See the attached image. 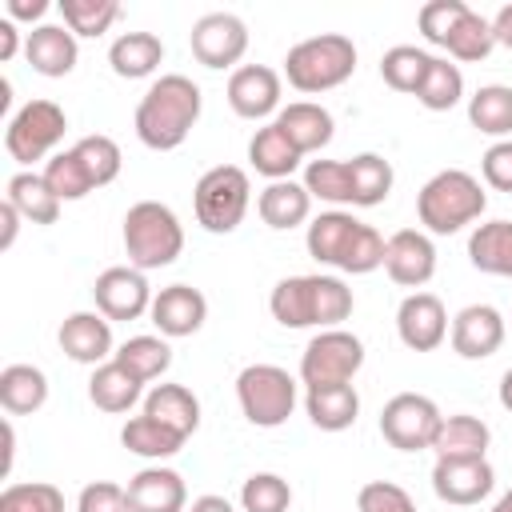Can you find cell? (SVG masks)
<instances>
[{
	"mask_svg": "<svg viewBox=\"0 0 512 512\" xmlns=\"http://www.w3.org/2000/svg\"><path fill=\"white\" fill-rule=\"evenodd\" d=\"M204 108L200 84H192L180 72H164L160 80H152V88L140 96L136 104V136L144 148L152 152H172L188 140V132L196 128Z\"/></svg>",
	"mask_w": 512,
	"mask_h": 512,
	"instance_id": "cell-1",
	"label": "cell"
},
{
	"mask_svg": "<svg viewBox=\"0 0 512 512\" xmlns=\"http://www.w3.org/2000/svg\"><path fill=\"white\" fill-rule=\"evenodd\" d=\"M352 304V288L340 276H284L268 296L276 324L320 332L340 328V320L352 316Z\"/></svg>",
	"mask_w": 512,
	"mask_h": 512,
	"instance_id": "cell-2",
	"label": "cell"
},
{
	"mask_svg": "<svg viewBox=\"0 0 512 512\" xmlns=\"http://www.w3.org/2000/svg\"><path fill=\"white\" fill-rule=\"evenodd\" d=\"M308 256L328 264V268H340V272H352V276H364V272H376L384 264V236L356 220L352 212H320L312 224H308Z\"/></svg>",
	"mask_w": 512,
	"mask_h": 512,
	"instance_id": "cell-3",
	"label": "cell"
},
{
	"mask_svg": "<svg viewBox=\"0 0 512 512\" xmlns=\"http://www.w3.org/2000/svg\"><path fill=\"white\" fill-rule=\"evenodd\" d=\"M484 208H488V196H484L480 180H476L472 172H464V168H444V172H436V176L420 188V196H416V216H420V224H424L428 232H436V236L460 232L464 224L480 220Z\"/></svg>",
	"mask_w": 512,
	"mask_h": 512,
	"instance_id": "cell-4",
	"label": "cell"
},
{
	"mask_svg": "<svg viewBox=\"0 0 512 512\" xmlns=\"http://www.w3.org/2000/svg\"><path fill=\"white\" fill-rule=\"evenodd\" d=\"M356 72V44L340 32H320L288 48L284 56V76L296 92H328L340 88Z\"/></svg>",
	"mask_w": 512,
	"mask_h": 512,
	"instance_id": "cell-5",
	"label": "cell"
},
{
	"mask_svg": "<svg viewBox=\"0 0 512 512\" xmlns=\"http://www.w3.org/2000/svg\"><path fill=\"white\" fill-rule=\"evenodd\" d=\"M124 252L140 272L168 268L184 252V228L176 212L160 200H136L124 212Z\"/></svg>",
	"mask_w": 512,
	"mask_h": 512,
	"instance_id": "cell-6",
	"label": "cell"
},
{
	"mask_svg": "<svg viewBox=\"0 0 512 512\" xmlns=\"http://www.w3.org/2000/svg\"><path fill=\"white\" fill-rule=\"evenodd\" d=\"M248 204H252V184H248V172L236 164H216L196 180L192 208L204 232H216V236L236 232Z\"/></svg>",
	"mask_w": 512,
	"mask_h": 512,
	"instance_id": "cell-7",
	"label": "cell"
},
{
	"mask_svg": "<svg viewBox=\"0 0 512 512\" xmlns=\"http://www.w3.org/2000/svg\"><path fill=\"white\" fill-rule=\"evenodd\" d=\"M236 400L248 424L280 428L296 408V380L280 364H248L236 376Z\"/></svg>",
	"mask_w": 512,
	"mask_h": 512,
	"instance_id": "cell-8",
	"label": "cell"
},
{
	"mask_svg": "<svg viewBox=\"0 0 512 512\" xmlns=\"http://www.w3.org/2000/svg\"><path fill=\"white\" fill-rule=\"evenodd\" d=\"M68 116L56 100H28L4 128V148L16 164H32L44 156H56L52 148L64 140Z\"/></svg>",
	"mask_w": 512,
	"mask_h": 512,
	"instance_id": "cell-9",
	"label": "cell"
},
{
	"mask_svg": "<svg viewBox=\"0 0 512 512\" xmlns=\"http://www.w3.org/2000/svg\"><path fill=\"white\" fill-rule=\"evenodd\" d=\"M364 368V344L360 336L344 328H324L308 340L300 356V380L304 388H328V384H352V376Z\"/></svg>",
	"mask_w": 512,
	"mask_h": 512,
	"instance_id": "cell-10",
	"label": "cell"
},
{
	"mask_svg": "<svg viewBox=\"0 0 512 512\" xmlns=\"http://www.w3.org/2000/svg\"><path fill=\"white\" fill-rule=\"evenodd\" d=\"M440 420L444 416H440L436 400H428L420 392H396L380 412V436L400 452H420V448H432Z\"/></svg>",
	"mask_w": 512,
	"mask_h": 512,
	"instance_id": "cell-11",
	"label": "cell"
},
{
	"mask_svg": "<svg viewBox=\"0 0 512 512\" xmlns=\"http://www.w3.org/2000/svg\"><path fill=\"white\" fill-rule=\"evenodd\" d=\"M188 44L204 68H232L248 52V28L236 12H208L192 24Z\"/></svg>",
	"mask_w": 512,
	"mask_h": 512,
	"instance_id": "cell-12",
	"label": "cell"
},
{
	"mask_svg": "<svg viewBox=\"0 0 512 512\" xmlns=\"http://www.w3.org/2000/svg\"><path fill=\"white\" fill-rule=\"evenodd\" d=\"M92 300H96V312L108 320H140L144 312H152V288L144 272L128 264L104 268L92 284Z\"/></svg>",
	"mask_w": 512,
	"mask_h": 512,
	"instance_id": "cell-13",
	"label": "cell"
},
{
	"mask_svg": "<svg viewBox=\"0 0 512 512\" xmlns=\"http://www.w3.org/2000/svg\"><path fill=\"white\" fill-rule=\"evenodd\" d=\"M384 272L392 276V284L400 288H420L432 280L436 272V248L424 232L416 228H400L384 240Z\"/></svg>",
	"mask_w": 512,
	"mask_h": 512,
	"instance_id": "cell-14",
	"label": "cell"
},
{
	"mask_svg": "<svg viewBox=\"0 0 512 512\" xmlns=\"http://www.w3.org/2000/svg\"><path fill=\"white\" fill-rule=\"evenodd\" d=\"M396 332H400L404 348H412V352L440 348L444 336H448V312H444L440 296H432V292L404 296L400 308H396Z\"/></svg>",
	"mask_w": 512,
	"mask_h": 512,
	"instance_id": "cell-15",
	"label": "cell"
},
{
	"mask_svg": "<svg viewBox=\"0 0 512 512\" xmlns=\"http://www.w3.org/2000/svg\"><path fill=\"white\" fill-rule=\"evenodd\" d=\"M228 104L244 120H264L280 108V72L268 64H240L228 76Z\"/></svg>",
	"mask_w": 512,
	"mask_h": 512,
	"instance_id": "cell-16",
	"label": "cell"
},
{
	"mask_svg": "<svg viewBox=\"0 0 512 512\" xmlns=\"http://www.w3.org/2000/svg\"><path fill=\"white\" fill-rule=\"evenodd\" d=\"M148 316L160 328V336L180 340V336L200 332V324L208 320V300L192 284H168V288H160L152 296V312Z\"/></svg>",
	"mask_w": 512,
	"mask_h": 512,
	"instance_id": "cell-17",
	"label": "cell"
},
{
	"mask_svg": "<svg viewBox=\"0 0 512 512\" xmlns=\"http://www.w3.org/2000/svg\"><path fill=\"white\" fill-rule=\"evenodd\" d=\"M496 488V472L488 460H436L432 468V492L444 504H480Z\"/></svg>",
	"mask_w": 512,
	"mask_h": 512,
	"instance_id": "cell-18",
	"label": "cell"
},
{
	"mask_svg": "<svg viewBox=\"0 0 512 512\" xmlns=\"http://www.w3.org/2000/svg\"><path fill=\"white\" fill-rule=\"evenodd\" d=\"M504 316L492 304H468L452 320V352L464 360H488L504 344Z\"/></svg>",
	"mask_w": 512,
	"mask_h": 512,
	"instance_id": "cell-19",
	"label": "cell"
},
{
	"mask_svg": "<svg viewBox=\"0 0 512 512\" xmlns=\"http://www.w3.org/2000/svg\"><path fill=\"white\" fill-rule=\"evenodd\" d=\"M56 340H60L64 356L76 360V364L100 368V364H108V360L116 356V352H112V320L100 316V312H72V316L60 324Z\"/></svg>",
	"mask_w": 512,
	"mask_h": 512,
	"instance_id": "cell-20",
	"label": "cell"
},
{
	"mask_svg": "<svg viewBox=\"0 0 512 512\" xmlns=\"http://www.w3.org/2000/svg\"><path fill=\"white\" fill-rule=\"evenodd\" d=\"M128 512H188L184 476L172 468H140L128 480Z\"/></svg>",
	"mask_w": 512,
	"mask_h": 512,
	"instance_id": "cell-21",
	"label": "cell"
},
{
	"mask_svg": "<svg viewBox=\"0 0 512 512\" xmlns=\"http://www.w3.org/2000/svg\"><path fill=\"white\" fill-rule=\"evenodd\" d=\"M24 56L32 64V72L40 76H68L76 68V36L64 28V24H36L28 36H24Z\"/></svg>",
	"mask_w": 512,
	"mask_h": 512,
	"instance_id": "cell-22",
	"label": "cell"
},
{
	"mask_svg": "<svg viewBox=\"0 0 512 512\" xmlns=\"http://www.w3.org/2000/svg\"><path fill=\"white\" fill-rule=\"evenodd\" d=\"M488 424L480 416H468V412H456V416H444L440 420V432L432 440V452L436 460H484L488 452Z\"/></svg>",
	"mask_w": 512,
	"mask_h": 512,
	"instance_id": "cell-23",
	"label": "cell"
},
{
	"mask_svg": "<svg viewBox=\"0 0 512 512\" xmlns=\"http://www.w3.org/2000/svg\"><path fill=\"white\" fill-rule=\"evenodd\" d=\"M276 124H280V132H284L304 156H308V152H320V148L332 140V132H336L332 112H328L324 104H312V100H296V104L280 108V112H276Z\"/></svg>",
	"mask_w": 512,
	"mask_h": 512,
	"instance_id": "cell-24",
	"label": "cell"
},
{
	"mask_svg": "<svg viewBox=\"0 0 512 512\" xmlns=\"http://www.w3.org/2000/svg\"><path fill=\"white\" fill-rule=\"evenodd\" d=\"M248 160H252V168H256L260 176H268V180H292V172L300 168L304 152H300V148L280 132V124L272 120V124L256 128V136L248 140Z\"/></svg>",
	"mask_w": 512,
	"mask_h": 512,
	"instance_id": "cell-25",
	"label": "cell"
},
{
	"mask_svg": "<svg viewBox=\"0 0 512 512\" xmlns=\"http://www.w3.org/2000/svg\"><path fill=\"white\" fill-rule=\"evenodd\" d=\"M256 212H260V220H264L268 228L288 232V228H296V224H304V220L312 216V196H308V188L296 184V180H272V184L256 196Z\"/></svg>",
	"mask_w": 512,
	"mask_h": 512,
	"instance_id": "cell-26",
	"label": "cell"
},
{
	"mask_svg": "<svg viewBox=\"0 0 512 512\" xmlns=\"http://www.w3.org/2000/svg\"><path fill=\"white\" fill-rule=\"evenodd\" d=\"M164 60V44L156 32H120L108 48V64L116 76L124 80H140V76H152Z\"/></svg>",
	"mask_w": 512,
	"mask_h": 512,
	"instance_id": "cell-27",
	"label": "cell"
},
{
	"mask_svg": "<svg viewBox=\"0 0 512 512\" xmlns=\"http://www.w3.org/2000/svg\"><path fill=\"white\" fill-rule=\"evenodd\" d=\"M144 412L160 424H168L172 432H180L184 440L200 428V400L192 396V388L184 384H156L148 396H144Z\"/></svg>",
	"mask_w": 512,
	"mask_h": 512,
	"instance_id": "cell-28",
	"label": "cell"
},
{
	"mask_svg": "<svg viewBox=\"0 0 512 512\" xmlns=\"http://www.w3.org/2000/svg\"><path fill=\"white\" fill-rule=\"evenodd\" d=\"M304 408H308V420H312L320 432H344V428H352L356 416H360V396H356L352 384L308 388Z\"/></svg>",
	"mask_w": 512,
	"mask_h": 512,
	"instance_id": "cell-29",
	"label": "cell"
},
{
	"mask_svg": "<svg viewBox=\"0 0 512 512\" xmlns=\"http://www.w3.org/2000/svg\"><path fill=\"white\" fill-rule=\"evenodd\" d=\"M48 400V376L36 364H8L0 372V404L8 416H32Z\"/></svg>",
	"mask_w": 512,
	"mask_h": 512,
	"instance_id": "cell-30",
	"label": "cell"
},
{
	"mask_svg": "<svg viewBox=\"0 0 512 512\" xmlns=\"http://www.w3.org/2000/svg\"><path fill=\"white\" fill-rule=\"evenodd\" d=\"M144 396V380H136L124 364L108 360L100 368H92V380H88V400L100 408V412H128L136 400Z\"/></svg>",
	"mask_w": 512,
	"mask_h": 512,
	"instance_id": "cell-31",
	"label": "cell"
},
{
	"mask_svg": "<svg viewBox=\"0 0 512 512\" xmlns=\"http://www.w3.org/2000/svg\"><path fill=\"white\" fill-rule=\"evenodd\" d=\"M468 260L488 276H512V220L476 224L468 236Z\"/></svg>",
	"mask_w": 512,
	"mask_h": 512,
	"instance_id": "cell-32",
	"label": "cell"
},
{
	"mask_svg": "<svg viewBox=\"0 0 512 512\" xmlns=\"http://www.w3.org/2000/svg\"><path fill=\"white\" fill-rule=\"evenodd\" d=\"M4 200L28 220V224H56L60 216V196L48 188V180L40 172H16L8 180Z\"/></svg>",
	"mask_w": 512,
	"mask_h": 512,
	"instance_id": "cell-33",
	"label": "cell"
},
{
	"mask_svg": "<svg viewBox=\"0 0 512 512\" xmlns=\"http://www.w3.org/2000/svg\"><path fill=\"white\" fill-rule=\"evenodd\" d=\"M120 444H124L128 452L144 456V460H168V456H176V452L184 448V436L172 432L168 424L152 420L148 412H140V416H132V420L120 428Z\"/></svg>",
	"mask_w": 512,
	"mask_h": 512,
	"instance_id": "cell-34",
	"label": "cell"
},
{
	"mask_svg": "<svg viewBox=\"0 0 512 512\" xmlns=\"http://www.w3.org/2000/svg\"><path fill=\"white\" fill-rule=\"evenodd\" d=\"M348 176H352V204H356V208H376V204H384L388 192H392V180H396L392 164H388L384 156H376V152L352 156V160H348Z\"/></svg>",
	"mask_w": 512,
	"mask_h": 512,
	"instance_id": "cell-35",
	"label": "cell"
},
{
	"mask_svg": "<svg viewBox=\"0 0 512 512\" xmlns=\"http://www.w3.org/2000/svg\"><path fill=\"white\" fill-rule=\"evenodd\" d=\"M468 120L484 136H508L512 132V88L508 84H484L468 96Z\"/></svg>",
	"mask_w": 512,
	"mask_h": 512,
	"instance_id": "cell-36",
	"label": "cell"
},
{
	"mask_svg": "<svg viewBox=\"0 0 512 512\" xmlns=\"http://www.w3.org/2000/svg\"><path fill=\"white\" fill-rule=\"evenodd\" d=\"M116 364H124L136 380H156V376H164L168 368H172V348H168V340L164 336H128L120 348H116V356H112Z\"/></svg>",
	"mask_w": 512,
	"mask_h": 512,
	"instance_id": "cell-37",
	"label": "cell"
},
{
	"mask_svg": "<svg viewBox=\"0 0 512 512\" xmlns=\"http://www.w3.org/2000/svg\"><path fill=\"white\" fill-rule=\"evenodd\" d=\"M460 96H464V72L452 60L432 56V64H428V72H424V80L416 88V100L428 112H448V108L460 104Z\"/></svg>",
	"mask_w": 512,
	"mask_h": 512,
	"instance_id": "cell-38",
	"label": "cell"
},
{
	"mask_svg": "<svg viewBox=\"0 0 512 512\" xmlns=\"http://www.w3.org/2000/svg\"><path fill=\"white\" fill-rule=\"evenodd\" d=\"M428 64H432V56H428L424 48H416V44H396V48H388V52L380 56V76H384V84H388L392 92H412V96H416V88H420Z\"/></svg>",
	"mask_w": 512,
	"mask_h": 512,
	"instance_id": "cell-39",
	"label": "cell"
},
{
	"mask_svg": "<svg viewBox=\"0 0 512 512\" xmlns=\"http://www.w3.org/2000/svg\"><path fill=\"white\" fill-rule=\"evenodd\" d=\"M40 176H44V180H48V188L60 196V204H64V200H84V196L96 188L76 148H64V152L48 156V164H44V172H40Z\"/></svg>",
	"mask_w": 512,
	"mask_h": 512,
	"instance_id": "cell-40",
	"label": "cell"
},
{
	"mask_svg": "<svg viewBox=\"0 0 512 512\" xmlns=\"http://www.w3.org/2000/svg\"><path fill=\"white\" fill-rule=\"evenodd\" d=\"M304 188H308L312 200H324V204H352L348 160H308V168H304Z\"/></svg>",
	"mask_w": 512,
	"mask_h": 512,
	"instance_id": "cell-41",
	"label": "cell"
},
{
	"mask_svg": "<svg viewBox=\"0 0 512 512\" xmlns=\"http://www.w3.org/2000/svg\"><path fill=\"white\" fill-rule=\"evenodd\" d=\"M60 16L72 36H100L116 24L120 4L116 0H60Z\"/></svg>",
	"mask_w": 512,
	"mask_h": 512,
	"instance_id": "cell-42",
	"label": "cell"
},
{
	"mask_svg": "<svg viewBox=\"0 0 512 512\" xmlns=\"http://www.w3.org/2000/svg\"><path fill=\"white\" fill-rule=\"evenodd\" d=\"M448 56H456V60H484L492 48H496V36H492V20H484L480 12H464V20L452 28V36H448Z\"/></svg>",
	"mask_w": 512,
	"mask_h": 512,
	"instance_id": "cell-43",
	"label": "cell"
},
{
	"mask_svg": "<svg viewBox=\"0 0 512 512\" xmlns=\"http://www.w3.org/2000/svg\"><path fill=\"white\" fill-rule=\"evenodd\" d=\"M288 504H292V488L276 472H252L240 488L244 512H288Z\"/></svg>",
	"mask_w": 512,
	"mask_h": 512,
	"instance_id": "cell-44",
	"label": "cell"
},
{
	"mask_svg": "<svg viewBox=\"0 0 512 512\" xmlns=\"http://www.w3.org/2000/svg\"><path fill=\"white\" fill-rule=\"evenodd\" d=\"M0 512H64V492L48 480L8 484L0 492Z\"/></svg>",
	"mask_w": 512,
	"mask_h": 512,
	"instance_id": "cell-45",
	"label": "cell"
},
{
	"mask_svg": "<svg viewBox=\"0 0 512 512\" xmlns=\"http://www.w3.org/2000/svg\"><path fill=\"white\" fill-rule=\"evenodd\" d=\"M72 148L80 152V160H84V168H88V176H92L96 188H104V184H112V180L120 176L124 156H120V144H116L112 136H100V132H96V136L76 140Z\"/></svg>",
	"mask_w": 512,
	"mask_h": 512,
	"instance_id": "cell-46",
	"label": "cell"
},
{
	"mask_svg": "<svg viewBox=\"0 0 512 512\" xmlns=\"http://www.w3.org/2000/svg\"><path fill=\"white\" fill-rule=\"evenodd\" d=\"M464 12H468L464 0H428V4L420 8L416 24H420V32H424L428 44H440V48H444L448 36H452V28L464 20Z\"/></svg>",
	"mask_w": 512,
	"mask_h": 512,
	"instance_id": "cell-47",
	"label": "cell"
},
{
	"mask_svg": "<svg viewBox=\"0 0 512 512\" xmlns=\"http://www.w3.org/2000/svg\"><path fill=\"white\" fill-rule=\"evenodd\" d=\"M356 508L360 512H416L412 496L392 480H368L356 492Z\"/></svg>",
	"mask_w": 512,
	"mask_h": 512,
	"instance_id": "cell-48",
	"label": "cell"
},
{
	"mask_svg": "<svg viewBox=\"0 0 512 512\" xmlns=\"http://www.w3.org/2000/svg\"><path fill=\"white\" fill-rule=\"evenodd\" d=\"M76 512H128V488H120L112 480L84 484L76 496Z\"/></svg>",
	"mask_w": 512,
	"mask_h": 512,
	"instance_id": "cell-49",
	"label": "cell"
},
{
	"mask_svg": "<svg viewBox=\"0 0 512 512\" xmlns=\"http://www.w3.org/2000/svg\"><path fill=\"white\" fill-rule=\"evenodd\" d=\"M480 172L484 184L496 192H512V140H496L484 156H480Z\"/></svg>",
	"mask_w": 512,
	"mask_h": 512,
	"instance_id": "cell-50",
	"label": "cell"
},
{
	"mask_svg": "<svg viewBox=\"0 0 512 512\" xmlns=\"http://www.w3.org/2000/svg\"><path fill=\"white\" fill-rule=\"evenodd\" d=\"M44 12H48V0H8L4 4L8 20H40Z\"/></svg>",
	"mask_w": 512,
	"mask_h": 512,
	"instance_id": "cell-51",
	"label": "cell"
},
{
	"mask_svg": "<svg viewBox=\"0 0 512 512\" xmlns=\"http://www.w3.org/2000/svg\"><path fill=\"white\" fill-rule=\"evenodd\" d=\"M20 220H24V216H20V212H16V208H12L8 200H4V204H0V248H4V252H8L12 244H16Z\"/></svg>",
	"mask_w": 512,
	"mask_h": 512,
	"instance_id": "cell-52",
	"label": "cell"
},
{
	"mask_svg": "<svg viewBox=\"0 0 512 512\" xmlns=\"http://www.w3.org/2000/svg\"><path fill=\"white\" fill-rule=\"evenodd\" d=\"M16 52H20V28H16V20L4 16V20H0V60L8 64Z\"/></svg>",
	"mask_w": 512,
	"mask_h": 512,
	"instance_id": "cell-53",
	"label": "cell"
},
{
	"mask_svg": "<svg viewBox=\"0 0 512 512\" xmlns=\"http://www.w3.org/2000/svg\"><path fill=\"white\" fill-rule=\"evenodd\" d=\"M492 36H496V44L512 48V4H504V8L492 16Z\"/></svg>",
	"mask_w": 512,
	"mask_h": 512,
	"instance_id": "cell-54",
	"label": "cell"
},
{
	"mask_svg": "<svg viewBox=\"0 0 512 512\" xmlns=\"http://www.w3.org/2000/svg\"><path fill=\"white\" fill-rule=\"evenodd\" d=\"M188 512H236V508H232L224 496H196Z\"/></svg>",
	"mask_w": 512,
	"mask_h": 512,
	"instance_id": "cell-55",
	"label": "cell"
},
{
	"mask_svg": "<svg viewBox=\"0 0 512 512\" xmlns=\"http://www.w3.org/2000/svg\"><path fill=\"white\" fill-rule=\"evenodd\" d=\"M12 456H16V432L12 420H4V472H12Z\"/></svg>",
	"mask_w": 512,
	"mask_h": 512,
	"instance_id": "cell-56",
	"label": "cell"
},
{
	"mask_svg": "<svg viewBox=\"0 0 512 512\" xmlns=\"http://www.w3.org/2000/svg\"><path fill=\"white\" fill-rule=\"evenodd\" d=\"M500 404H504V408L512 412V368H508V372L500 376Z\"/></svg>",
	"mask_w": 512,
	"mask_h": 512,
	"instance_id": "cell-57",
	"label": "cell"
},
{
	"mask_svg": "<svg viewBox=\"0 0 512 512\" xmlns=\"http://www.w3.org/2000/svg\"><path fill=\"white\" fill-rule=\"evenodd\" d=\"M492 512H512V488H508V492L496 500V508H492Z\"/></svg>",
	"mask_w": 512,
	"mask_h": 512,
	"instance_id": "cell-58",
	"label": "cell"
}]
</instances>
